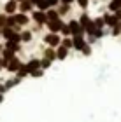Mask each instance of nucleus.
I'll use <instances>...</instances> for the list:
<instances>
[{"label": "nucleus", "instance_id": "obj_19", "mask_svg": "<svg viewBox=\"0 0 121 122\" xmlns=\"http://www.w3.org/2000/svg\"><path fill=\"white\" fill-rule=\"evenodd\" d=\"M21 80H23V79H19V77H12V79H9V80L5 82L4 86H5V89L9 91V89H12V87L19 86V84H21Z\"/></svg>", "mask_w": 121, "mask_h": 122}, {"label": "nucleus", "instance_id": "obj_32", "mask_svg": "<svg viewBox=\"0 0 121 122\" xmlns=\"http://www.w3.org/2000/svg\"><path fill=\"white\" fill-rule=\"evenodd\" d=\"M81 52L84 54V56H91V46H90V44H86V46H84V49H82Z\"/></svg>", "mask_w": 121, "mask_h": 122}, {"label": "nucleus", "instance_id": "obj_28", "mask_svg": "<svg viewBox=\"0 0 121 122\" xmlns=\"http://www.w3.org/2000/svg\"><path fill=\"white\" fill-rule=\"evenodd\" d=\"M111 35L112 37H119L121 35V25H116L114 28H111Z\"/></svg>", "mask_w": 121, "mask_h": 122}, {"label": "nucleus", "instance_id": "obj_24", "mask_svg": "<svg viewBox=\"0 0 121 122\" xmlns=\"http://www.w3.org/2000/svg\"><path fill=\"white\" fill-rule=\"evenodd\" d=\"M93 23H95V26H97V28H100V30L105 28V21H104V16H98V18H95V19H93Z\"/></svg>", "mask_w": 121, "mask_h": 122}, {"label": "nucleus", "instance_id": "obj_12", "mask_svg": "<svg viewBox=\"0 0 121 122\" xmlns=\"http://www.w3.org/2000/svg\"><path fill=\"white\" fill-rule=\"evenodd\" d=\"M72 42H74V49L75 51H82L84 49V46H86V35H77V37H72Z\"/></svg>", "mask_w": 121, "mask_h": 122}, {"label": "nucleus", "instance_id": "obj_29", "mask_svg": "<svg viewBox=\"0 0 121 122\" xmlns=\"http://www.w3.org/2000/svg\"><path fill=\"white\" fill-rule=\"evenodd\" d=\"M5 19H7V14H0V35H2V30L5 28Z\"/></svg>", "mask_w": 121, "mask_h": 122}, {"label": "nucleus", "instance_id": "obj_15", "mask_svg": "<svg viewBox=\"0 0 121 122\" xmlns=\"http://www.w3.org/2000/svg\"><path fill=\"white\" fill-rule=\"evenodd\" d=\"M19 37H21V44H28V42H32L34 31H32V30H21Z\"/></svg>", "mask_w": 121, "mask_h": 122}, {"label": "nucleus", "instance_id": "obj_20", "mask_svg": "<svg viewBox=\"0 0 121 122\" xmlns=\"http://www.w3.org/2000/svg\"><path fill=\"white\" fill-rule=\"evenodd\" d=\"M46 16H47V21H54V19H60V14H58L56 7H51V9H47V10H46Z\"/></svg>", "mask_w": 121, "mask_h": 122}, {"label": "nucleus", "instance_id": "obj_9", "mask_svg": "<svg viewBox=\"0 0 121 122\" xmlns=\"http://www.w3.org/2000/svg\"><path fill=\"white\" fill-rule=\"evenodd\" d=\"M21 65H23V63H21V59H19L18 56H16V58H12L7 65H5V70H7L9 73H16V71H18V70L21 68Z\"/></svg>", "mask_w": 121, "mask_h": 122}, {"label": "nucleus", "instance_id": "obj_38", "mask_svg": "<svg viewBox=\"0 0 121 122\" xmlns=\"http://www.w3.org/2000/svg\"><path fill=\"white\" fill-rule=\"evenodd\" d=\"M4 68V61H2V56H0V70Z\"/></svg>", "mask_w": 121, "mask_h": 122}, {"label": "nucleus", "instance_id": "obj_30", "mask_svg": "<svg viewBox=\"0 0 121 122\" xmlns=\"http://www.w3.org/2000/svg\"><path fill=\"white\" fill-rule=\"evenodd\" d=\"M75 2L81 9H88V5H90V0H75Z\"/></svg>", "mask_w": 121, "mask_h": 122}, {"label": "nucleus", "instance_id": "obj_37", "mask_svg": "<svg viewBox=\"0 0 121 122\" xmlns=\"http://www.w3.org/2000/svg\"><path fill=\"white\" fill-rule=\"evenodd\" d=\"M114 14H116V16H118V19H119V21H121V9H119V10H118V12H114Z\"/></svg>", "mask_w": 121, "mask_h": 122}, {"label": "nucleus", "instance_id": "obj_22", "mask_svg": "<svg viewBox=\"0 0 121 122\" xmlns=\"http://www.w3.org/2000/svg\"><path fill=\"white\" fill-rule=\"evenodd\" d=\"M62 46H63V47H67L69 51H70V49H74V42H72V37H63V38H62Z\"/></svg>", "mask_w": 121, "mask_h": 122}, {"label": "nucleus", "instance_id": "obj_40", "mask_svg": "<svg viewBox=\"0 0 121 122\" xmlns=\"http://www.w3.org/2000/svg\"><path fill=\"white\" fill-rule=\"evenodd\" d=\"M0 103H4V94H0Z\"/></svg>", "mask_w": 121, "mask_h": 122}, {"label": "nucleus", "instance_id": "obj_17", "mask_svg": "<svg viewBox=\"0 0 121 122\" xmlns=\"http://www.w3.org/2000/svg\"><path fill=\"white\" fill-rule=\"evenodd\" d=\"M67 56H69V49H67V47H63V46L56 47V59H58V61L67 59Z\"/></svg>", "mask_w": 121, "mask_h": 122}, {"label": "nucleus", "instance_id": "obj_27", "mask_svg": "<svg viewBox=\"0 0 121 122\" xmlns=\"http://www.w3.org/2000/svg\"><path fill=\"white\" fill-rule=\"evenodd\" d=\"M60 35H62V37H72V35H70V28H69V23H65V26L62 28V31H60Z\"/></svg>", "mask_w": 121, "mask_h": 122}, {"label": "nucleus", "instance_id": "obj_41", "mask_svg": "<svg viewBox=\"0 0 121 122\" xmlns=\"http://www.w3.org/2000/svg\"><path fill=\"white\" fill-rule=\"evenodd\" d=\"M18 2H21V0H18Z\"/></svg>", "mask_w": 121, "mask_h": 122}, {"label": "nucleus", "instance_id": "obj_21", "mask_svg": "<svg viewBox=\"0 0 121 122\" xmlns=\"http://www.w3.org/2000/svg\"><path fill=\"white\" fill-rule=\"evenodd\" d=\"M56 10H58L60 18H63L65 14H69V12H70V5H67V4H60L58 7H56Z\"/></svg>", "mask_w": 121, "mask_h": 122}, {"label": "nucleus", "instance_id": "obj_42", "mask_svg": "<svg viewBox=\"0 0 121 122\" xmlns=\"http://www.w3.org/2000/svg\"><path fill=\"white\" fill-rule=\"evenodd\" d=\"M119 25H121V21H119Z\"/></svg>", "mask_w": 121, "mask_h": 122}, {"label": "nucleus", "instance_id": "obj_7", "mask_svg": "<svg viewBox=\"0 0 121 122\" xmlns=\"http://www.w3.org/2000/svg\"><path fill=\"white\" fill-rule=\"evenodd\" d=\"M104 21H105V26L107 28H114L116 25H119V19H118V16L114 14V12H104Z\"/></svg>", "mask_w": 121, "mask_h": 122}, {"label": "nucleus", "instance_id": "obj_18", "mask_svg": "<svg viewBox=\"0 0 121 122\" xmlns=\"http://www.w3.org/2000/svg\"><path fill=\"white\" fill-rule=\"evenodd\" d=\"M42 58H46L49 61H54V59H56V49H54V47H46V49H44V56Z\"/></svg>", "mask_w": 121, "mask_h": 122}, {"label": "nucleus", "instance_id": "obj_33", "mask_svg": "<svg viewBox=\"0 0 121 122\" xmlns=\"http://www.w3.org/2000/svg\"><path fill=\"white\" fill-rule=\"evenodd\" d=\"M97 40H98V38H97L95 35H86V42L90 44V46H91V44H95Z\"/></svg>", "mask_w": 121, "mask_h": 122}, {"label": "nucleus", "instance_id": "obj_13", "mask_svg": "<svg viewBox=\"0 0 121 122\" xmlns=\"http://www.w3.org/2000/svg\"><path fill=\"white\" fill-rule=\"evenodd\" d=\"M26 70H28V73H32V71H35L37 68H40V59L39 58H32L30 61H26L25 63Z\"/></svg>", "mask_w": 121, "mask_h": 122}, {"label": "nucleus", "instance_id": "obj_10", "mask_svg": "<svg viewBox=\"0 0 121 122\" xmlns=\"http://www.w3.org/2000/svg\"><path fill=\"white\" fill-rule=\"evenodd\" d=\"M12 18H14V21H16V25H19L21 28L26 26V25H30V16H28V14L16 12V14H12Z\"/></svg>", "mask_w": 121, "mask_h": 122}, {"label": "nucleus", "instance_id": "obj_23", "mask_svg": "<svg viewBox=\"0 0 121 122\" xmlns=\"http://www.w3.org/2000/svg\"><path fill=\"white\" fill-rule=\"evenodd\" d=\"M30 73H28V70H26V66H25V63L21 65V68L16 71V77H19V79H25V77H28Z\"/></svg>", "mask_w": 121, "mask_h": 122}, {"label": "nucleus", "instance_id": "obj_1", "mask_svg": "<svg viewBox=\"0 0 121 122\" xmlns=\"http://www.w3.org/2000/svg\"><path fill=\"white\" fill-rule=\"evenodd\" d=\"M79 23H81V26H82V28H84L86 35H93V33L97 31V26H95V23H93V19H91L90 16L86 14V12H82V14H81Z\"/></svg>", "mask_w": 121, "mask_h": 122}, {"label": "nucleus", "instance_id": "obj_16", "mask_svg": "<svg viewBox=\"0 0 121 122\" xmlns=\"http://www.w3.org/2000/svg\"><path fill=\"white\" fill-rule=\"evenodd\" d=\"M4 47H5V49H9V51H12V52H19V51H21V42H12V40H7Z\"/></svg>", "mask_w": 121, "mask_h": 122}, {"label": "nucleus", "instance_id": "obj_4", "mask_svg": "<svg viewBox=\"0 0 121 122\" xmlns=\"http://www.w3.org/2000/svg\"><path fill=\"white\" fill-rule=\"evenodd\" d=\"M2 37L5 38V42H7V40H12V42H21L19 33L16 31L14 28H9V26H5V28L2 30Z\"/></svg>", "mask_w": 121, "mask_h": 122}, {"label": "nucleus", "instance_id": "obj_25", "mask_svg": "<svg viewBox=\"0 0 121 122\" xmlns=\"http://www.w3.org/2000/svg\"><path fill=\"white\" fill-rule=\"evenodd\" d=\"M35 7H37V9H39V10H44V12H46V10H47V9H51V7H49V4H47V0H40V2H39V4H37V5H35Z\"/></svg>", "mask_w": 121, "mask_h": 122}, {"label": "nucleus", "instance_id": "obj_35", "mask_svg": "<svg viewBox=\"0 0 121 122\" xmlns=\"http://www.w3.org/2000/svg\"><path fill=\"white\" fill-rule=\"evenodd\" d=\"M60 2H62V4H67V5H72L75 0H60Z\"/></svg>", "mask_w": 121, "mask_h": 122}, {"label": "nucleus", "instance_id": "obj_36", "mask_svg": "<svg viewBox=\"0 0 121 122\" xmlns=\"http://www.w3.org/2000/svg\"><path fill=\"white\" fill-rule=\"evenodd\" d=\"M5 91H7V89H5V86L2 84V82H0V94H4Z\"/></svg>", "mask_w": 121, "mask_h": 122}, {"label": "nucleus", "instance_id": "obj_2", "mask_svg": "<svg viewBox=\"0 0 121 122\" xmlns=\"http://www.w3.org/2000/svg\"><path fill=\"white\" fill-rule=\"evenodd\" d=\"M62 38L63 37L60 35V33H51V31H49L42 40H44V44H46L47 47H54V49H56V47L62 46Z\"/></svg>", "mask_w": 121, "mask_h": 122}, {"label": "nucleus", "instance_id": "obj_34", "mask_svg": "<svg viewBox=\"0 0 121 122\" xmlns=\"http://www.w3.org/2000/svg\"><path fill=\"white\" fill-rule=\"evenodd\" d=\"M47 4H49V7H58L62 2H60V0H47Z\"/></svg>", "mask_w": 121, "mask_h": 122}, {"label": "nucleus", "instance_id": "obj_11", "mask_svg": "<svg viewBox=\"0 0 121 122\" xmlns=\"http://www.w3.org/2000/svg\"><path fill=\"white\" fill-rule=\"evenodd\" d=\"M34 7H35V5L32 4V0H21V2H19V7H18V12H23V14L34 12Z\"/></svg>", "mask_w": 121, "mask_h": 122}, {"label": "nucleus", "instance_id": "obj_3", "mask_svg": "<svg viewBox=\"0 0 121 122\" xmlns=\"http://www.w3.org/2000/svg\"><path fill=\"white\" fill-rule=\"evenodd\" d=\"M69 28H70V35H72V37L86 35V31H84V28L81 26L79 19H70V21H69Z\"/></svg>", "mask_w": 121, "mask_h": 122}, {"label": "nucleus", "instance_id": "obj_8", "mask_svg": "<svg viewBox=\"0 0 121 122\" xmlns=\"http://www.w3.org/2000/svg\"><path fill=\"white\" fill-rule=\"evenodd\" d=\"M18 7H19V2L18 0H7L4 5V12L7 14V16H12L18 12Z\"/></svg>", "mask_w": 121, "mask_h": 122}, {"label": "nucleus", "instance_id": "obj_6", "mask_svg": "<svg viewBox=\"0 0 121 122\" xmlns=\"http://www.w3.org/2000/svg\"><path fill=\"white\" fill-rule=\"evenodd\" d=\"M32 19H34L39 26H46V23H47V16H46V12H44V10H39V9L32 12Z\"/></svg>", "mask_w": 121, "mask_h": 122}, {"label": "nucleus", "instance_id": "obj_39", "mask_svg": "<svg viewBox=\"0 0 121 122\" xmlns=\"http://www.w3.org/2000/svg\"><path fill=\"white\" fill-rule=\"evenodd\" d=\"M39 2H40V0H32V4H34V5H37Z\"/></svg>", "mask_w": 121, "mask_h": 122}, {"label": "nucleus", "instance_id": "obj_5", "mask_svg": "<svg viewBox=\"0 0 121 122\" xmlns=\"http://www.w3.org/2000/svg\"><path fill=\"white\" fill-rule=\"evenodd\" d=\"M46 26H47V30L51 31V33H60V31H62V28L65 26V21H63L62 18H60V19H54V21H47Z\"/></svg>", "mask_w": 121, "mask_h": 122}, {"label": "nucleus", "instance_id": "obj_14", "mask_svg": "<svg viewBox=\"0 0 121 122\" xmlns=\"http://www.w3.org/2000/svg\"><path fill=\"white\" fill-rule=\"evenodd\" d=\"M0 56H2V61H4V68H5V65L9 63L12 58H16V52H12V51H9V49H5L4 47V51L0 52Z\"/></svg>", "mask_w": 121, "mask_h": 122}, {"label": "nucleus", "instance_id": "obj_31", "mask_svg": "<svg viewBox=\"0 0 121 122\" xmlns=\"http://www.w3.org/2000/svg\"><path fill=\"white\" fill-rule=\"evenodd\" d=\"M30 75H32V77H35V79H39V77H42V75H44V70H42V68H37L35 71H32Z\"/></svg>", "mask_w": 121, "mask_h": 122}, {"label": "nucleus", "instance_id": "obj_26", "mask_svg": "<svg viewBox=\"0 0 121 122\" xmlns=\"http://www.w3.org/2000/svg\"><path fill=\"white\" fill-rule=\"evenodd\" d=\"M51 63H53V61H49V59H46V58H40V68H42V70L51 68Z\"/></svg>", "mask_w": 121, "mask_h": 122}]
</instances>
